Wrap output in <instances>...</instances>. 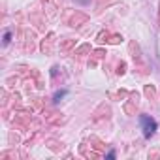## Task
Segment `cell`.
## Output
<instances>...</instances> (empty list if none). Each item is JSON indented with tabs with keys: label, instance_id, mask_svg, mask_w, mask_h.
Masks as SVG:
<instances>
[{
	"label": "cell",
	"instance_id": "1",
	"mask_svg": "<svg viewBox=\"0 0 160 160\" xmlns=\"http://www.w3.org/2000/svg\"><path fill=\"white\" fill-rule=\"evenodd\" d=\"M139 122H141V130H143V136L145 138H151L154 132H156V121L149 115H141L139 117Z\"/></svg>",
	"mask_w": 160,
	"mask_h": 160
},
{
	"label": "cell",
	"instance_id": "2",
	"mask_svg": "<svg viewBox=\"0 0 160 160\" xmlns=\"http://www.w3.org/2000/svg\"><path fill=\"white\" fill-rule=\"evenodd\" d=\"M64 94H66V91H62V92H57V94H55V102H58V98H62Z\"/></svg>",
	"mask_w": 160,
	"mask_h": 160
},
{
	"label": "cell",
	"instance_id": "3",
	"mask_svg": "<svg viewBox=\"0 0 160 160\" xmlns=\"http://www.w3.org/2000/svg\"><path fill=\"white\" fill-rule=\"evenodd\" d=\"M10 38H12V36H10V32H6V34H4V43H8V42H10Z\"/></svg>",
	"mask_w": 160,
	"mask_h": 160
}]
</instances>
